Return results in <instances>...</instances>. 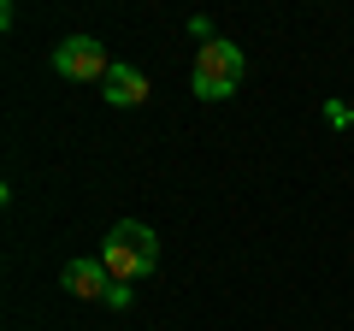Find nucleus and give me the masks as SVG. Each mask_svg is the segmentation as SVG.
Masks as SVG:
<instances>
[{"label":"nucleus","mask_w":354,"mask_h":331,"mask_svg":"<svg viewBox=\"0 0 354 331\" xmlns=\"http://www.w3.org/2000/svg\"><path fill=\"white\" fill-rule=\"evenodd\" d=\"M101 260H106V272H113L118 284L148 278V272L160 267V237H153L148 225H136V219H118V225L106 231V242H101Z\"/></svg>","instance_id":"f257e3e1"},{"label":"nucleus","mask_w":354,"mask_h":331,"mask_svg":"<svg viewBox=\"0 0 354 331\" xmlns=\"http://www.w3.org/2000/svg\"><path fill=\"white\" fill-rule=\"evenodd\" d=\"M236 83H242V48H236V42H225V36L201 42L189 89L201 95V101H225V95H236Z\"/></svg>","instance_id":"f03ea898"},{"label":"nucleus","mask_w":354,"mask_h":331,"mask_svg":"<svg viewBox=\"0 0 354 331\" xmlns=\"http://www.w3.org/2000/svg\"><path fill=\"white\" fill-rule=\"evenodd\" d=\"M53 71L71 77V83H106L113 60H106V48L95 36H65L59 48H53Z\"/></svg>","instance_id":"7ed1b4c3"},{"label":"nucleus","mask_w":354,"mask_h":331,"mask_svg":"<svg viewBox=\"0 0 354 331\" xmlns=\"http://www.w3.org/2000/svg\"><path fill=\"white\" fill-rule=\"evenodd\" d=\"M59 284L71 296H83V302H106V290H113V272H106V260L95 255V260H65V272H59Z\"/></svg>","instance_id":"20e7f679"},{"label":"nucleus","mask_w":354,"mask_h":331,"mask_svg":"<svg viewBox=\"0 0 354 331\" xmlns=\"http://www.w3.org/2000/svg\"><path fill=\"white\" fill-rule=\"evenodd\" d=\"M101 89H106L113 107H142V101H148V71H136V65H113Z\"/></svg>","instance_id":"39448f33"},{"label":"nucleus","mask_w":354,"mask_h":331,"mask_svg":"<svg viewBox=\"0 0 354 331\" xmlns=\"http://www.w3.org/2000/svg\"><path fill=\"white\" fill-rule=\"evenodd\" d=\"M325 125H337V130H354V107H348V101H330V107H325Z\"/></svg>","instance_id":"423d86ee"},{"label":"nucleus","mask_w":354,"mask_h":331,"mask_svg":"<svg viewBox=\"0 0 354 331\" xmlns=\"http://www.w3.org/2000/svg\"><path fill=\"white\" fill-rule=\"evenodd\" d=\"M106 307H130V284H113L106 290Z\"/></svg>","instance_id":"0eeeda50"},{"label":"nucleus","mask_w":354,"mask_h":331,"mask_svg":"<svg viewBox=\"0 0 354 331\" xmlns=\"http://www.w3.org/2000/svg\"><path fill=\"white\" fill-rule=\"evenodd\" d=\"M348 107H354V101H348Z\"/></svg>","instance_id":"6e6552de"}]
</instances>
